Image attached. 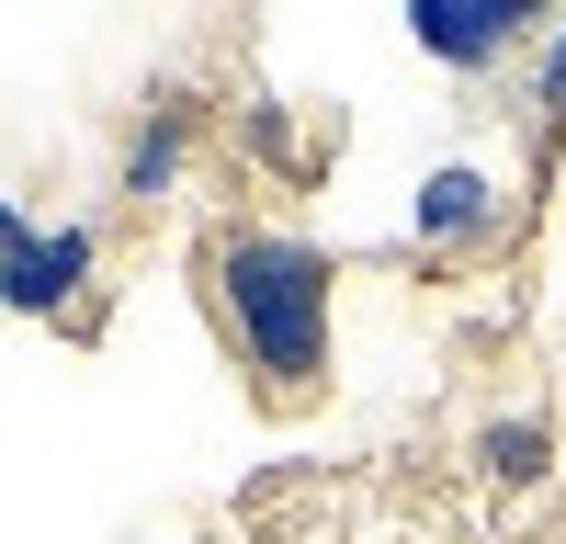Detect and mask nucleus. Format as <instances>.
Instances as JSON below:
<instances>
[{
  "label": "nucleus",
  "mask_w": 566,
  "mask_h": 544,
  "mask_svg": "<svg viewBox=\"0 0 566 544\" xmlns=\"http://www.w3.org/2000/svg\"><path fill=\"white\" fill-rule=\"evenodd\" d=\"M216 306H227V329H239L261 386L306 397L328 375V250L283 239V227H239L216 250Z\"/></svg>",
  "instance_id": "f257e3e1"
},
{
  "label": "nucleus",
  "mask_w": 566,
  "mask_h": 544,
  "mask_svg": "<svg viewBox=\"0 0 566 544\" xmlns=\"http://www.w3.org/2000/svg\"><path fill=\"white\" fill-rule=\"evenodd\" d=\"M533 34V0H408V45L442 69H499Z\"/></svg>",
  "instance_id": "f03ea898"
},
{
  "label": "nucleus",
  "mask_w": 566,
  "mask_h": 544,
  "mask_svg": "<svg viewBox=\"0 0 566 544\" xmlns=\"http://www.w3.org/2000/svg\"><path fill=\"white\" fill-rule=\"evenodd\" d=\"M91 261H103V239H91V227H23V239L0 250V306L57 317V306H80Z\"/></svg>",
  "instance_id": "7ed1b4c3"
},
{
  "label": "nucleus",
  "mask_w": 566,
  "mask_h": 544,
  "mask_svg": "<svg viewBox=\"0 0 566 544\" xmlns=\"http://www.w3.org/2000/svg\"><path fill=\"white\" fill-rule=\"evenodd\" d=\"M408 227H419V250H476L488 227H499V181H488L476 159H442L431 181H419Z\"/></svg>",
  "instance_id": "20e7f679"
},
{
  "label": "nucleus",
  "mask_w": 566,
  "mask_h": 544,
  "mask_svg": "<svg viewBox=\"0 0 566 544\" xmlns=\"http://www.w3.org/2000/svg\"><path fill=\"white\" fill-rule=\"evenodd\" d=\"M544 453H555V431L533 420V408H510V420H488V431H476V465H488L499 488H522V477H544Z\"/></svg>",
  "instance_id": "39448f33"
},
{
  "label": "nucleus",
  "mask_w": 566,
  "mask_h": 544,
  "mask_svg": "<svg viewBox=\"0 0 566 544\" xmlns=\"http://www.w3.org/2000/svg\"><path fill=\"white\" fill-rule=\"evenodd\" d=\"M170 181H181V125L148 114V125H136V148H125V193H136V205H159Z\"/></svg>",
  "instance_id": "423d86ee"
},
{
  "label": "nucleus",
  "mask_w": 566,
  "mask_h": 544,
  "mask_svg": "<svg viewBox=\"0 0 566 544\" xmlns=\"http://www.w3.org/2000/svg\"><path fill=\"white\" fill-rule=\"evenodd\" d=\"M544 114H555V125H566V23H555V34H544Z\"/></svg>",
  "instance_id": "0eeeda50"
},
{
  "label": "nucleus",
  "mask_w": 566,
  "mask_h": 544,
  "mask_svg": "<svg viewBox=\"0 0 566 544\" xmlns=\"http://www.w3.org/2000/svg\"><path fill=\"white\" fill-rule=\"evenodd\" d=\"M12 239H23V216H12V193H0V250H12Z\"/></svg>",
  "instance_id": "6e6552de"
}]
</instances>
